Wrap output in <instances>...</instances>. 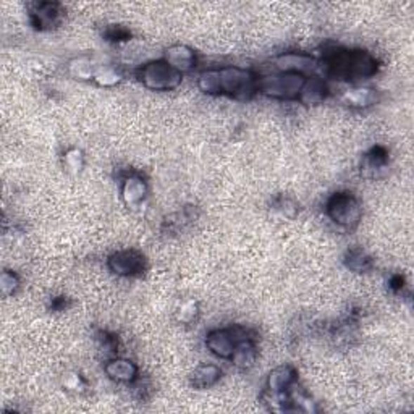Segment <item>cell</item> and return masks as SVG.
Returning <instances> with one entry per match:
<instances>
[{
  "mask_svg": "<svg viewBox=\"0 0 414 414\" xmlns=\"http://www.w3.org/2000/svg\"><path fill=\"white\" fill-rule=\"evenodd\" d=\"M325 70L337 79H366L377 73V60L366 51H333L325 58Z\"/></svg>",
  "mask_w": 414,
  "mask_h": 414,
  "instance_id": "6da1fadb",
  "label": "cell"
},
{
  "mask_svg": "<svg viewBox=\"0 0 414 414\" xmlns=\"http://www.w3.org/2000/svg\"><path fill=\"white\" fill-rule=\"evenodd\" d=\"M257 93V78L248 70L236 67L219 70V94L248 101Z\"/></svg>",
  "mask_w": 414,
  "mask_h": 414,
  "instance_id": "7a4b0ae2",
  "label": "cell"
},
{
  "mask_svg": "<svg viewBox=\"0 0 414 414\" xmlns=\"http://www.w3.org/2000/svg\"><path fill=\"white\" fill-rule=\"evenodd\" d=\"M306 79L308 78L304 75L282 72L278 75H273V77L257 79V91H261L262 94L273 99H298Z\"/></svg>",
  "mask_w": 414,
  "mask_h": 414,
  "instance_id": "3957f363",
  "label": "cell"
},
{
  "mask_svg": "<svg viewBox=\"0 0 414 414\" xmlns=\"http://www.w3.org/2000/svg\"><path fill=\"white\" fill-rule=\"evenodd\" d=\"M138 77L146 88L153 91H172L181 83V73L165 60L149 62L139 68Z\"/></svg>",
  "mask_w": 414,
  "mask_h": 414,
  "instance_id": "277c9868",
  "label": "cell"
},
{
  "mask_svg": "<svg viewBox=\"0 0 414 414\" xmlns=\"http://www.w3.org/2000/svg\"><path fill=\"white\" fill-rule=\"evenodd\" d=\"M327 216L345 228H354L361 222L363 207L351 193H335L327 202Z\"/></svg>",
  "mask_w": 414,
  "mask_h": 414,
  "instance_id": "5b68a950",
  "label": "cell"
},
{
  "mask_svg": "<svg viewBox=\"0 0 414 414\" xmlns=\"http://www.w3.org/2000/svg\"><path fill=\"white\" fill-rule=\"evenodd\" d=\"M109 269L114 273H117V276L123 277L141 276L144 269H146V259H144L141 252L134 250L118 251L115 254L110 256Z\"/></svg>",
  "mask_w": 414,
  "mask_h": 414,
  "instance_id": "8992f818",
  "label": "cell"
},
{
  "mask_svg": "<svg viewBox=\"0 0 414 414\" xmlns=\"http://www.w3.org/2000/svg\"><path fill=\"white\" fill-rule=\"evenodd\" d=\"M246 338V337H243ZM243 338H238V330L224 329V330H214L206 338V347L211 349V353L222 359H230L235 351L236 343Z\"/></svg>",
  "mask_w": 414,
  "mask_h": 414,
  "instance_id": "52a82bcc",
  "label": "cell"
},
{
  "mask_svg": "<svg viewBox=\"0 0 414 414\" xmlns=\"http://www.w3.org/2000/svg\"><path fill=\"white\" fill-rule=\"evenodd\" d=\"M62 7L58 4L42 2L36 4L33 12H31V23L36 30H51L60 23Z\"/></svg>",
  "mask_w": 414,
  "mask_h": 414,
  "instance_id": "ba28073f",
  "label": "cell"
},
{
  "mask_svg": "<svg viewBox=\"0 0 414 414\" xmlns=\"http://www.w3.org/2000/svg\"><path fill=\"white\" fill-rule=\"evenodd\" d=\"M297 370L292 366H280L269 375L267 390L271 394H285V392L292 390V387L297 384Z\"/></svg>",
  "mask_w": 414,
  "mask_h": 414,
  "instance_id": "9c48e42d",
  "label": "cell"
},
{
  "mask_svg": "<svg viewBox=\"0 0 414 414\" xmlns=\"http://www.w3.org/2000/svg\"><path fill=\"white\" fill-rule=\"evenodd\" d=\"M389 165V150L382 146H374L364 154L361 162V174L368 179H375L379 172Z\"/></svg>",
  "mask_w": 414,
  "mask_h": 414,
  "instance_id": "30bf717a",
  "label": "cell"
},
{
  "mask_svg": "<svg viewBox=\"0 0 414 414\" xmlns=\"http://www.w3.org/2000/svg\"><path fill=\"white\" fill-rule=\"evenodd\" d=\"M277 65L282 72L304 75L317 68V60L309 56H303V53H287V56L277 58Z\"/></svg>",
  "mask_w": 414,
  "mask_h": 414,
  "instance_id": "8fae6325",
  "label": "cell"
},
{
  "mask_svg": "<svg viewBox=\"0 0 414 414\" xmlns=\"http://www.w3.org/2000/svg\"><path fill=\"white\" fill-rule=\"evenodd\" d=\"M148 195V185L141 176L131 175L123 181L122 185V198L125 201L127 206L136 207L144 201V198Z\"/></svg>",
  "mask_w": 414,
  "mask_h": 414,
  "instance_id": "7c38bea8",
  "label": "cell"
},
{
  "mask_svg": "<svg viewBox=\"0 0 414 414\" xmlns=\"http://www.w3.org/2000/svg\"><path fill=\"white\" fill-rule=\"evenodd\" d=\"M105 374L115 382L133 384L138 379V368L128 359H112L105 364Z\"/></svg>",
  "mask_w": 414,
  "mask_h": 414,
  "instance_id": "4fadbf2b",
  "label": "cell"
},
{
  "mask_svg": "<svg viewBox=\"0 0 414 414\" xmlns=\"http://www.w3.org/2000/svg\"><path fill=\"white\" fill-rule=\"evenodd\" d=\"M164 60L169 63V65L174 67L175 70H179L180 73H183V72H188V70H191L193 67H195L196 56H195V52L190 49V47L174 46L165 52Z\"/></svg>",
  "mask_w": 414,
  "mask_h": 414,
  "instance_id": "5bb4252c",
  "label": "cell"
},
{
  "mask_svg": "<svg viewBox=\"0 0 414 414\" xmlns=\"http://www.w3.org/2000/svg\"><path fill=\"white\" fill-rule=\"evenodd\" d=\"M327 91L329 89H327V84L324 79L317 77L308 78L303 86V89H301V94L298 99L306 105L321 104V102L327 98Z\"/></svg>",
  "mask_w": 414,
  "mask_h": 414,
  "instance_id": "9a60e30c",
  "label": "cell"
},
{
  "mask_svg": "<svg viewBox=\"0 0 414 414\" xmlns=\"http://www.w3.org/2000/svg\"><path fill=\"white\" fill-rule=\"evenodd\" d=\"M256 356H257V351H256L254 342H252L250 337H246L243 338V340L236 343L235 351L230 359H232L236 368L250 369L252 368V364H254Z\"/></svg>",
  "mask_w": 414,
  "mask_h": 414,
  "instance_id": "2e32d148",
  "label": "cell"
},
{
  "mask_svg": "<svg viewBox=\"0 0 414 414\" xmlns=\"http://www.w3.org/2000/svg\"><path fill=\"white\" fill-rule=\"evenodd\" d=\"M222 377V370H220L217 366L214 364H201L199 368L195 369L191 377V384L198 390L209 389V387H214Z\"/></svg>",
  "mask_w": 414,
  "mask_h": 414,
  "instance_id": "e0dca14e",
  "label": "cell"
},
{
  "mask_svg": "<svg viewBox=\"0 0 414 414\" xmlns=\"http://www.w3.org/2000/svg\"><path fill=\"white\" fill-rule=\"evenodd\" d=\"M345 266L349 269V271L356 273H366L373 269L374 262H373V257L366 254V251H363L361 248H353L347 252Z\"/></svg>",
  "mask_w": 414,
  "mask_h": 414,
  "instance_id": "ac0fdd59",
  "label": "cell"
},
{
  "mask_svg": "<svg viewBox=\"0 0 414 414\" xmlns=\"http://www.w3.org/2000/svg\"><path fill=\"white\" fill-rule=\"evenodd\" d=\"M343 102H345L347 105L359 107V109H361V107H369L375 104V93L374 89H369V88L351 89L343 94Z\"/></svg>",
  "mask_w": 414,
  "mask_h": 414,
  "instance_id": "d6986e66",
  "label": "cell"
},
{
  "mask_svg": "<svg viewBox=\"0 0 414 414\" xmlns=\"http://www.w3.org/2000/svg\"><path fill=\"white\" fill-rule=\"evenodd\" d=\"M198 86L202 93L219 96V70H206L199 75Z\"/></svg>",
  "mask_w": 414,
  "mask_h": 414,
  "instance_id": "ffe728a7",
  "label": "cell"
},
{
  "mask_svg": "<svg viewBox=\"0 0 414 414\" xmlns=\"http://www.w3.org/2000/svg\"><path fill=\"white\" fill-rule=\"evenodd\" d=\"M96 70L93 67V63L83 60V58H79V60H73L70 63V72L77 79H94V75H96Z\"/></svg>",
  "mask_w": 414,
  "mask_h": 414,
  "instance_id": "44dd1931",
  "label": "cell"
},
{
  "mask_svg": "<svg viewBox=\"0 0 414 414\" xmlns=\"http://www.w3.org/2000/svg\"><path fill=\"white\" fill-rule=\"evenodd\" d=\"M94 79L98 82L101 86H114L118 82H120L122 77L118 75L114 68L110 67H101L96 70Z\"/></svg>",
  "mask_w": 414,
  "mask_h": 414,
  "instance_id": "7402d4cb",
  "label": "cell"
},
{
  "mask_svg": "<svg viewBox=\"0 0 414 414\" xmlns=\"http://www.w3.org/2000/svg\"><path fill=\"white\" fill-rule=\"evenodd\" d=\"M84 165V155L79 149H70L67 150L65 154V167L68 172H72V174H78V172H82Z\"/></svg>",
  "mask_w": 414,
  "mask_h": 414,
  "instance_id": "603a6c76",
  "label": "cell"
},
{
  "mask_svg": "<svg viewBox=\"0 0 414 414\" xmlns=\"http://www.w3.org/2000/svg\"><path fill=\"white\" fill-rule=\"evenodd\" d=\"M0 283H2V292H4V295H13L15 292H17V288H18V285H20V280H18V277L15 276L13 272L5 271L2 273V278H0Z\"/></svg>",
  "mask_w": 414,
  "mask_h": 414,
  "instance_id": "cb8c5ba5",
  "label": "cell"
},
{
  "mask_svg": "<svg viewBox=\"0 0 414 414\" xmlns=\"http://www.w3.org/2000/svg\"><path fill=\"white\" fill-rule=\"evenodd\" d=\"M196 316H198V304L195 303V301H186V303L181 304L179 316L176 317H179L180 322H185V324H188V322L196 319Z\"/></svg>",
  "mask_w": 414,
  "mask_h": 414,
  "instance_id": "d4e9b609",
  "label": "cell"
},
{
  "mask_svg": "<svg viewBox=\"0 0 414 414\" xmlns=\"http://www.w3.org/2000/svg\"><path fill=\"white\" fill-rule=\"evenodd\" d=\"M105 37L107 41L112 42H120V41H127L130 39V31L122 28V26H109V30L105 31Z\"/></svg>",
  "mask_w": 414,
  "mask_h": 414,
  "instance_id": "484cf974",
  "label": "cell"
},
{
  "mask_svg": "<svg viewBox=\"0 0 414 414\" xmlns=\"http://www.w3.org/2000/svg\"><path fill=\"white\" fill-rule=\"evenodd\" d=\"M65 385L68 387V389L78 390V389H82V387L84 385V380L82 379V375H79V374H72V375H70V377H67Z\"/></svg>",
  "mask_w": 414,
  "mask_h": 414,
  "instance_id": "4316f807",
  "label": "cell"
},
{
  "mask_svg": "<svg viewBox=\"0 0 414 414\" xmlns=\"http://www.w3.org/2000/svg\"><path fill=\"white\" fill-rule=\"evenodd\" d=\"M390 288L394 290V292L400 293L401 290L405 288V278H403L401 276H394L390 280Z\"/></svg>",
  "mask_w": 414,
  "mask_h": 414,
  "instance_id": "83f0119b",
  "label": "cell"
},
{
  "mask_svg": "<svg viewBox=\"0 0 414 414\" xmlns=\"http://www.w3.org/2000/svg\"><path fill=\"white\" fill-rule=\"evenodd\" d=\"M52 308L57 309V311H63L67 308V299L65 298H58V299H53L52 303Z\"/></svg>",
  "mask_w": 414,
  "mask_h": 414,
  "instance_id": "f1b7e54d",
  "label": "cell"
}]
</instances>
